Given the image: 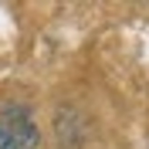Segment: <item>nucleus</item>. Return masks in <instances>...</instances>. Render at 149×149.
Here are the masks:
<instances>
[{
  "mask_svg": "<svg viewBox=\"0 0 149 149\" xmlns=\"http://www.w3.org/2000/svg\"><path fill=\"white\" fill-rule=\"evenodd\" d=\"M0 149H41V129L27 105L0 102Z\"/></svg>",
  "mask_w": 149,
  "mask_h": 149,
  "instance_id": "nucleus-1",
  "label": "nucleus"
}]
</instances>
